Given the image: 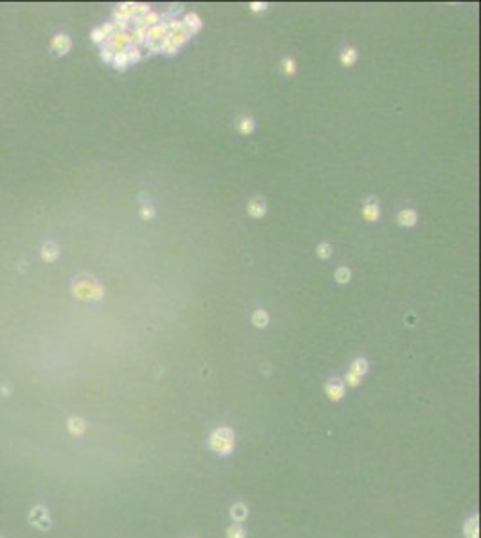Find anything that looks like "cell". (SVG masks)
I'll list each match as a JSON object with an SVG mask.
<instances>
[{"instance_id":"obj_10","label":"cell","mask_w":481,"mask_h":538,"mask_svg":"<svg viewBox=\"0 0 481 538\" xmlns=\"http://www.w3.org/2000/svg\"><path fill=\"white\" fill-rule=\"evenodd\" d=\"M131 42V36H128L126 32H114L110 34V50L115 48V50H124V47Z\"/></svg>"},{"instance_id":"obj_1","label":"cell","mask_w":481,"mask_h":538,"mask_svg":"<svg viewBox=\"0 0 481 538\" xmlns=\"http://www.w3.org/2000/svg\"><path fill=\"white\" fill-rule=\"evenodd\" d=\"M72 292L79 300H101L104 296L103 285L99 284L97 280H93L92 276H88V274H81V276L74 278Z\"/></svg>"},{"instance_id":"obj_5","label":"cell","mask_w":481,"mask_h":538,"mask_svg":"<svg viewBox=\"0 0 481 538\" xmlns=\"http://www.w3.org/2000/svg\"><path fill=\"white\" fill-rule=\"evenodd\" d=\"M70 47H72V42L67 34H56V36L52 38V42H50V50H52L56 56H65V54L70 50Z\"/></svg>"},{"instance_id":"obj_25","label":"cell","mask_w":481,"mask_h":538,"mask_svg":"<svg viewBox=\"0 0 481 538\" xmlns=\"http://www.w3.org/2000/svg\"><path fill=\"white\" fill-rule=\"evenodd\" d=\"M248 7L252 13H264V11H268L270 5L266 4V2H250Z\"/></svg>"},{"instance_id":"obj_15","label":"cell","mask_w":481,"mask_h":538,"mask_svg":"<svg viewBox=\"0 0 481 538\" xmlns=\"http://www.w3.org/2000/svg\"><path fill=\"white\" fill-rule=\"evenodd\" d=\"M280 70L286 77H293V75L297 74V61L293 58H284L280 61Z\"/></svg>"},{"instance_id":"obj_17","label":"cell","mask_w":481,"mask_h":538,"mask_svg":"<svg viewBox=\"0 0 481 538\" xmlns=\"http://www.w3.org/2000/svg\"><path fill=\"white\" fill-rule=\"evenodd\" d=\"M147 40H162V36H167V25L165 23H158L153 29L147 31Z\"/></svg>"},{"instance_id":"obj_7","label":"cell","mask_w":481,"mask_h":538,"mask_svg":"<svg viewBox=\"0 0 481 538\" xmlns=\"http://www.w3.org/2000/svg\"><path fill=\"white\" fill-rule=\"evenodd\" d=\"M266 212H268V204H266L264 198L255 196V198L250 199V203H248L250 217H253V219H260V217H264L266 215Z\"/></svg>"},{"instance_id":"obj_27","label":"cell","mask_w":481,"mask_h":538,"mask_svg":"<svg viewBox=\"0 0 481 538\" xmlns=\"http://www.w3.org/2000/svg\"><path fill=\"white\" fill-rule=\"evenodd\" d=\"M158 18H160V16H158L157 13H151V15H147V16H142V18H140V25L142 27L151 25V23H155Z\"/></svg>"},{"instance_id":"obj_26","label":"cell","mask_w":481,"mask_h":538,"mask_svg":"<svg viewBox=\"0 0 481 538\" xmlns=\"http://www.w3.org/2000/svg\"><path fill=\"white\" fill-rule=\"evenodd\" d=\"M126 56H128V61H130V63H131V61L135 63V61H138V59H140V50H138L137 47H131V48H128V50H126Z\"/></svg>"},{"instance_id":"obj_19","label":"cell","mask_w":481,"mask_h":538,"mask_svg":"<svg viewBox=\"0 0 481 538\" xmlns=\"http://www.w3.org/2000/svg\"><path fill=\"white\" fill-rule=\"evenodd\" d=\"M334 276H336V282H338V284L345 285V284H348V282H350V278H352V271H350V269H348V268H345V266H341V268L336 269Z\"/></svg>"},{"instance_id":"obj_23","label":"cell","mask_w":481,"mask_h":538,"mask_svg":"<svg viewBox=\"0 0 481 538\" xmlns=\"http://www.w3.org/2000/svg\"><path fill=\"white\" fill-rule=\"evenodd\" d=\"M227 537L228 538H246V531L243 529V526H239V524H233V526L228 527Z\"/></svg>"},{"instance_id":"obj_14","label":"cell","mask_w":481,"mask_h":538,"mask_svg":"<svg viewBox=\"0 0 481 538\" xmlns=\"http://www.w3.org/2000/svg\"><path fill=\"white\" fill-rule=\"evenodd\" d=\"M252 323H253V327H257V328H266L268 327V323H270V314H268L264 309H257V311H253V314H252Z\"/></svg>"},{"instance_id":"obj_3","label":"cell","mask_w":481,"mask_h":538,"mask_svg":"<svg viewBox=\"0 0 481 538\" xmlns=\"http://www.w3.org/2000/svg\"><path fill=\"white\" fill-rule=\"evenodd\" d=\"M366 371H368V360L363 359V357H357V359L352 362L350 371H348V373H346V377H345L346 384H348L350 387L359 386V382H361L363 375H365Z\"/></svg>"},{"instance_id":"obj_6","label":"cell","mask_w":481,"mask_h":538,"mask_svg":"<svg viewBox=\"0 0 481 538\" xmlns=\"http://www.w3.org/2000/svg\"><path fill=\"white\" fill-rule=\"evenodd\" d=\"M325 393H327V397H329L330 400L338 402V400H341V398L345 397V384H343L340 379H330V381L325 384Z\"/></svg>"},{"instance_id":"obj_9","label":"cell","mask_w":481,"mask_h":538,"mask_svg":"<svg viewBox=\"0 0 481 538\" xmlns=\"http://www.w3.org/2000/svg\"><path fill=\"white\" fill-rule=\"evenodd\" d=\"M416 221H418V214L411 208L400 210L399 214H397V223H399V226H402V228H413V226L416 224Z\"/></svg>"},{"instance_id":"obj_2","label":"cell","mask_w":481,"mask_h":538,"mask_svg":"<svg viewBox=\"0 0 481 538\" xmlns=\"http://www.w3.org/2000/svg\"><path fill=\"white\" fill-rule=\"evenodd\" d=\"M233 445H235V436L233 430L228 427H219L210 434V448L221 456L230 454L233 450Z\"/></svg>"},{"instance_id":"obj_22","label":"cell","mask_w":481,"mask_h":538,"mask_svg":"<svg viewBox=\"0 0 481 538\" xmlns=\"http://www.w3.org/2000/svg\"><path fill=\"white\" fill-rule=\"evenodd\" d=\"M316 251H318V257L321 258V260H327V258L332 255V246H330L329 242H320L318 247H316Z\"/></svg>"},{"instance_id":"obj_29","label":"cell","mask_w":481,"mask_h":538,"mask_svg":"<svg viewBox=\"0 0 481 538\" xmlns=\"http://www.w3.org/2000/svg\"><path fill=\"white\" fill-rule=\"evenodd\" d=\"M101 58H103V61H108L110 63V61L114 59V54H112L110 48H103V50H101Z\"/></svg>"},{"instance_id":"obj_16","label":"cell","mask_w":481,"mask_h":538,"mask_svg":"<svg viewBox=\"0 0 481 538\" xmlns=\"http://www.w3.org/2000/svg\"><path fill=\"white\" fill-rule=\"evenodd\" d=\"M230 515H232V518L235 522H243L246 516H248V508L244 504H241V502H237V504H233L232 506V510H230Z\"/></svg>"},{"instance_id":"obj_11","label":"cell","mask_w":481,"mask_h":538,"mask_svg":"<svg viewBox=\"0 0 481 538\" xmlns=\"http://www.w3.org/2000/svg\"><path fill=\"white\" fill-rule=\"evenodd\" d=\"M183 25H185V29L189 31V34H196V32L201 31L203 23H201L200 16L196 15V13H187V15H185V23Z\"/></svg>"},{"instance_id":"obj_20","label":"cell","mask_w":481,"mask_h":538,"mask_svg":"<svg viewBox=\"0 0 481 538\" xmlns=\"http://www.w3.org/2000/svg\"><path fill=\"white\" fill-rule=\"evenodd\" d=\"M463 531L467 538H478V516H472V518L465 522Z\"/></svg>"},{"instance_id":"obj_8","label":"cell","mask_w":481,"mask_h":538,"mask_svg":"<svg viewBox=\"0 0 481 538\" xmlns=\"http://www.w3.org/2000/svg\"><path fill=\"white\" fill-rule=\"evenodd\" d=\"M233 124H235V129L241 134H244V136H248V134H252L255 131V120L250 115H239Z\"/></svg>"},{"instance_id":"obj_21","label":"cell","mask_w":481,"mask_h":538,"mask_svg":"<svg viewBox=\"0 0 481 538\" xmlns=\"http://www.w3.org/2000/svg\"><path fill=\"white\" fill-rule=\"evenodd\" d=\"M155 215H157V210H155V206H153L149 201L142 204V208H140V217H142V219H144V221H151V219H155Z\"/></svg>"},{"instance_id":"obj_24","label":"cell","mask_w":481,"mask_h":538,"mask_svg":"<svg viewBox=\"0 0 481 538\" xmlns=\"http://www.w3.org/2000/svg\"><path fill=\"white\" fill-rule=\"evenodd\" d=\"M69 429H70L72 434H81L83 430H85V424H83L81 418H70V422H69Z\"/></svg>"},{"instance_id":"obj_12","label":"cell","mask_w":481,"mask_h":538,"mask_svg":"<svg viewBox=\"0 0 481 538\" xmlns=\"http://www.w3.org/2000/svg\"><path fill=\"white\" fill-rule=\"evenodd\" d=\"M357 58H359V56H357V50L354 47H345L340 54V61L343 67H354Z\"/></svg>"},{"instance_id":"obj_13","label":"cell","mask_w":481,"mask_h":538,"mask_svg":"<svg viewBox=\"0 0 481 538\" xmlns=\"http://www.w3.org/2000/svg\"><path fill=\"white\" fill-rule=\"evenodd\" d=\"M60 257V249L56 246L54 242H45L42 246V258L45 262H54L56 258Z\"/></svg>"},{"instance_id":"obj_18","label":"cell","mask_w":481,"mask_h":538,"mask_svg":"<svg viewBox=\"0 0 481 538\" xmlns=\"http://www.w3.org/2000/svg\"><path fill=\"white\" fill-rule=\"evenodd\" d=\"M112 63H114V67L117 70H126V67L130 65V61H128V56H126V50H120V52H115L114 54V59H112Z\"/></svg>"},{"instance_id":"obj_28","label":"cell","mask_w":481,"mask_h":538,"mask_svg":"<svg viewBox=\"0 0 481 538\" xmlns=\"http://www.w3.org/2000/svg\"><path fill=\"white\" fill-rule=\"evenodd\" d=\"M104 38H108V36L104 34V31H103V29H101V27H97V29H93V31H92V40H93V42H95V43L104 42Z\"/></svg>"},{"instance_id":"obj_4","label":"cell","mask_w":481,"mask_h":538,"mask_svg":"<svg viewBox=\"0 0 481 538\" xmlns=\"http://www.w3.org/2000/svg\"><path fill=\"white\" fill-rule=\"evenodd\" d=\"M361 214L363 217L368 221V223H373V221H377L379 217H381V208H379V199L375 198V196H370V198L365 201V204H363V210H361Z\"/></svg>"}]
</instances>
